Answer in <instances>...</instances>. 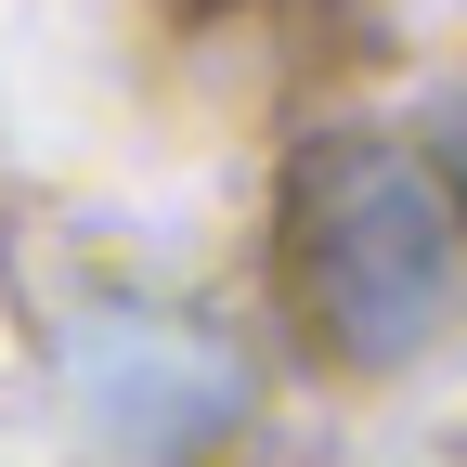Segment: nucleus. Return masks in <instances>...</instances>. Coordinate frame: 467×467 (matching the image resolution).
Segmentation results:
<instances>
[{"mask_svg": "<svg viewBox=\"0 0 467 467\" xmlns=\"http://www.w3.org/2000/svg\"><path fill=\"white\" fill-rule=\"evenodd\" d=\"M285 260H299L312 325L350 364H402L454 312V208L416 156L389 143H312L285 195Z\"/></svg>", "mask_w": 467, "mask_h": 467, "instance_id": "nucleus-1", "label": "nucleus"}, {"mask_svg": "<svg viewBox=\"0 0 467 467\" xmlns=\"http://www.w3.org/2000/svg\"><path fill=\"white\" fill-rule=\"evenodd\" d=\"M66 402L104 454L130 467H169L234 429V402H247V364H234V337H208L195 312H91L66 337Z\"/></svg>", "mask_w": 467, "mask_h": 467, "instance_id": "nucleus-2", "label": "nucleus"}, {"mask_svg": "<svg viewBox=\"0 0 467 467\" xmlns=\"http://www.w3.org/2000/svg\"><path fill=\"white\" fill-rule=\"evenodd\" d=\"M441 182L467 195V78H454V104H441Z\"/></svg>", "mask_w": 467, "mask_h": 467, "instance_id": "nucleus-3", "label": "nucleus"}]
</instances>
